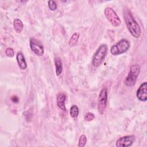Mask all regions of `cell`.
Wrapping results in <instances>:
<instances>
[{
    "mask_svg": "<svg viewBox=\"0 0 147 147\" xmlns=\"http://www.w3.org/2000/svg\"><path fill=\"white\" fill-rule=\"evenodd\" d=\"M123 18L130 34L135 38L140 37L141 34V28L128 9H125L123 10Z\"/></svg>",
    "mask_w": 147,
    "mask_h": 147,
    "instance_id": "6da1fadb",
    "label": "cell"
},
{
    "mask_svg": "<svg viewBox=\"0 0 147 147\" xmlns=\"http://www.w3.org/2000/svg\"><path fill=\"white\" fill-rule=\"evenodd\" d=\"M107 52V46L106 44L100 45L95 53L92 59V64L94 67H99L104 60Z\"/></svg>",
    "mask_w": 147,
    "mask_h": 147,
    "instance_id": "7a4b0ae2",
    "label": "cell"
},
{
    "mask_svg": "<svg viewBox=\"0 0 147 147\" xmlns=\"http://www.w3.org/2000/svg\"><path fill=\"white\" fill-rule=\"evenodd\" d=\"M140 72V67L138 64L132 65L130 67V70L126 76L124 83L126 86L131 87L135 85L137 78Z\"/></svg>",
    "mask_w": 147,
    "mask_h": 147,
    "instance_id": "3957f363",
    "label": "cell"
},
{
    "mask_svg": "<svg viewBox=\"0 0 147 147\" xmlns=\"http://www.w3.org/2000/svg\"><path fill=\"white\" fill-rule=\"evenodd\" d=\"M130 47L129 42L126 39H122L116 44L113 45L110 49V52L113 55H119L126 52Z\"/></svg>",
    "mask_w": 147,
    "mask_h": 147,
    "instance_id": "277c9868",
    "label": "cell"
},
{
    "mask_svg": "<svg viewBox=\"0 0 147 147\" xmlns=\"http://www.w3.org/2000/svg\"><path fill=\"white\" fill-rule=\"evenodd\" d=\"M107 89L103 88L100 91L98 99L97 108L100 114H103L106 109L107 104Z\"/></svg>",
    "mask_w": 147,
    "mask_h": 147,
    "instance_id": "5b68a950",
    "label": "cell"
},
{
    "mask_svg": "<svg viewBox=\"0 0 147 147\" xmlns=\"http://www.w3.org/2000/svg\"><path fill=\"white\" fill-rule=\"evenodd\" d=\"M104 13L107 20L113 26L118 27L120 25L121 21L117 13L112 8L106 7L104 10Z\"/></svg>",
    "mask_w": 147,
    "mask_h": 147,
    "instance_id": "8992f818",
    "label": "cell"
},
{
    "mask_svg": "<svg viewBox=\"0 0 147 147\" xmlns=\"http://www.w3.org/2000/svg\"><path fill=\"white\" fill-rule=\"evenodd\" d=\"M134 135H128L119 138L116 141V146L117 147H127L133 145L135 141Z\"/></svg>",
    "mask_w": 147,
    "mask_h": 147,
    "instance_id": "52a82bcc",
    "label": "cell"
},
{
    "mask_svg": "<svg viewBox=\"0 0 147 147\" xmlns=\"http://www.w3.org/2000/svg\"><path fill=\"white\" fill-rule=\"evenodd\" d=\"M138 99L140 101L145 102L147 100V83H142L137 90L136 93Z\"/></svg>",
    "mask_w": 147,
    "mask_h": 147,
    "instance_id": "ba28073f",
    "label": "cell"
},
{
    "mask_svg": "<svg viewBox=\"0 0 147 147\" xmlns=\"http://www.w3.org/2000/svg\"><path fill=\"white\" fill-rule=\"evenodd\" d=\"M30 48L31 50L37 56H41L44 55V49L42 45L39 42H36L34 39L31 38L30 40Z\"/></svg>",
    "mask_w": 147,
    "mask_h": 147,
    "instance_id": "9c48e42d",
    "label": "cell"
},
{
    "mask_svg": "<svg viewBox=\"0 0 147 147\" xmlns=\"http://www.w3.org/2000/svg\"><path fill=\"white\" fill-rule=\"evenodd\" d=\"M67 99L66 95L63 92H59L57 95V105L59 109L66 111L65 102Z\"/></svg>",
    "mask_w": 147,
    "mask_h": 147,
    "instance_id": "30bf717a",
    "label": "cell"
},
{
    "mask_svg": "<svg viewBox=\"0 0 147 147\" xmlns=\"http://www.w3.org/2000/svg\"><path fill=\"white\" fill-rule=\"evenodd\" d=\"M16 60L20 69L24 70L27 68V64L24 54L22 52H19L17 53L16 55Z\"/></svg>",
    "mask_w": 147,
    "mask_h": 147,
    "instance_id": "8fae6325",
    "label": "cell"
},
{
    "mask_svg": "<svg viewBox=\"0 0 147 147\" xmlns=\"http://www.w3.org/2000/svg\"><path fill=\"white\" fill-rule=\"evenodd\" d=\"M55 65L56 75L59 76L63 71V64L60 57H56L55 58Z\"/></svg>",
    "mask_w": 147,
    "mask_h": 147,
    "instance_id": "7c38bea8",
    "label": "cell"
},
{
    "mask_svg": "<svg viewBox=\"0 0 147 147\" xmlns=\"http://www.w3.org/2000/svg\"><path fill=\"white\" fill-rule=\"evenodd\" d=\"M13 27L15 31L17 33H20L23 30V28H24L23 22L21 20L16 18L13 21Z\"/></svg>",
    "mask_w": 147,
    "mask_h": 147,
    "instance_id": "4fadbf2b",
    "label": "cell"
},
{
    "mask_svg": "<svg viewBox=\"0 0 147 147\" xmlns=\"http://www.w3.org/2000/svg\"><path fill=\"white\" fill-rule=\"evenodd\" d=\"M79 34L77 33H74L72 35L69 41V42H68L69 45L71 47L75 46L79 41Z\"/></svg>",
    "mask_w": 147,
    "mask_h": 147,
    "instance_id": "5bb4252c",
    "label": "cell"
},
{
    "mask_svg": "<svg viewBox=\"0 0 147 147\" xmlns=\"http://www.w3.org/2000/svg\"><path fill=\"white\" fill-rule=\"evenodd\" d=\"M69 114H70V115L72 118H76L78 117V115H79L78 107L75 105H72L70 108Z\"/></svg>",
    "mask_w": 147,
    "mask_h": 147,
    "instance_id": "9a60e30c",
    "label": "cell"
},
{
    "mask_svg": "<svg viewBox=\"0 0 147 147\" xmlns=\"http://www.w3.org/2000/svg\"><path fill=\"white\" fill-rule=\"evenodd\" d=\"M87 142V137L84 134H82L79 139L78 146L79 147H84Z\"/></svg>",
    "mask_w": 147,
    "mask_h": 147,
    "instance_id": "2e32d148",
    "label": "cell"
},
{
    "mask_svg": "<svg viewBox=\"0 0 147 147\" xmlns=\"http://www.w3.org/2000/svg\"><path fill=\"white\" fill-rule=\"evenodd\" d=\"M48 5L49 9L52 11H55L57 9V4L54 1H52V0L49 1L48 2Z\"/></svg>",
    "mask_w": 147,
    "mask_h": 147,
    "instance_id": "e0dca14e",
    "label": "cell"
},
{
    "mask_svg": "<svg viewBox=\"0 0 147 147\" xmlns=\"http://www.w3.org/2000/svg\"><path fill=\"white\" fill-rule=\"evenodd\" d=\"M95 118V115L93 113L88 112L86 114V115H84V120L86 121H91L92 120H93Z\"/></svg>",
    "mask_w": 147,
    "mask_h": 147,
    "instance_id": "ac0fdd59",
    "label": "cell"
},
{
    "mask_svg": "<svg viewBox=\"0 0 147 147\" xmlns=\"http://www.w3.org/2000/svg\"><path fill=\"white\" fill-rule=\"evenodd\" d=\"M5 54L9 57H13L14 55V50L11 48H7L5 51Z\"/></svg>",
    "mask_w": 147,
    "mask_h": 147,
    "instance_id": "d6986e66",
    "label": "cell"
},
{
    "mask_svg": "<svg viewBox=\"0 0 147 147\" xmlns=\"http://www.w3.org/2000/svg\"><path fill=\"white\" fill-rule=\"evenodd\" d=\"M11 100L13 101V102L14 103H18L19 101V99L17 96H13L11 98Z\"/></svg>",
    "mask_w": 147,
    "mask_h": 147,
    "instance_id": "ffe728a7",
    "label": "cell"
}]
</instances>
